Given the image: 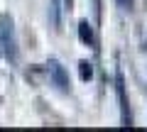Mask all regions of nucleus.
<instances>
[{"label":"nucleus","mask_w":147,"mask_h":132,"mask_svg":"<svg viewBox=\"0 0 147 132\" xmlns=\"http://www.w3.org/2000/svg\"><path fill=\"white\" fill-rule=\"evenodd\" d=\"M0 44H3V54L10 64L20 61V47H17V34H15V25L12 17L0 15Z\"/></svg>","instance_id":"1"},{"label":"nucleus","mask_w":147,"mask_h":132,"mask_svg":"<svg viewBox=\"0 0 147 132\" xmlns=\"http://www.w3.org/2000/svg\"><path fill=\"white\" fill-rule=\"evenodd\" d=\"M47 74H49V78H52V83L57 86V90H61V93H69V90H71L69 74H66V69L61 66L59 59H49L47 61Z\"/></svg>","instance_id":"2"},{"label":"nucleus","mask_w":147,"mask_h":132,"mask_svg":"<svg viewBox=\"0 0 147 132\" xmlns=\"http://www.w3.org/2000/svg\"><path fill=\"white\" fill-rule=\"evenodd\" d=\"M115 88H118V101H120V117H123V125L130 127V125H132V117H130V105H127V93H125V78H123L120 71L115 74Z\"/></svg>","instance_id":"3"},{"label":"nucleus","mask_w":147,"mask_h":132,"mask_svg":"<svg viewBox=\"0 0 147 132\" xmlns=\"http://www.w3.org/2000/svg\"><path fill=\"white\" fill-rule=\"evenodd\" d=\"M79 37L84 44H88V47H96V34H93V25H91L88 20H81L79 22Z\"/></svg>","instance_id":"4"},{"label":"nucleus","mask_w":147,"mask_h":132,"mask_svg":"<svg viewBox=\"0 0 147 132\" xmlns=\"http://www.w3.org/2000/svg\"><path fill=\"white\" fill-rule=\"evenodd\" d=\"M49 20H52L54 29L61 27V3L59 0H52V5H49Z\"/></svg>","instance_id":"5"},{"label":"nucleus","mask_w":147,"mask_h":132,"mask_svg":"<svg viewBox=\"0 0 147 132\" xmlns=\"http://www.w3.org/2000/svg\"><path fill=\"white\" fill-rule=\"evenodd\" d=\"M79 66H81V69H79V71H81V81H88L91 76H93V69H91V64H88V61H81Z\"/></svg>","instance_id":"6"},{"label":"nucleus","mask_w":147,"mask_h":132,"mask_svg":"<svg viewBox=\"0 0 147 132\" xmlns=\"http://www.w3.org/2000/svg\"><path fill=\"white\" fill-rule=\"evenodd\" d=\"M115 3L123 7V10H130V7H132V0H115Z\"/></svg>","instance_id":"7"},{"label":"nucleus","mask_w":147,"mask_h":132,"mask_svg":"<svg viewBox=\"0 0 147 132\" xmlns=\"http://www.w3.org/2000/svg\"><path fill=\"white\" fill-rule=\"evenodd\" d=\"M66 7L71 10V7H74V0H66Z\"/></svg>","instance_id":"8"}]
</instances>
